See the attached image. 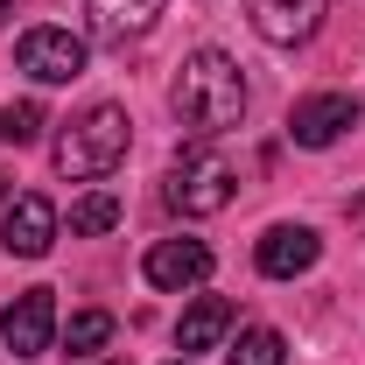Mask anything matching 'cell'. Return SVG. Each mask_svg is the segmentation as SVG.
I'll return each instance as SVG.
<instances>
[{"mask_svg":"<svg viewBox=\"0 0 365 365\" xmlns=\"http://www.w3.org/2000/svg\"><path fill=\"white\" fill-rule=\"evenodd\" d=\"M169 106H176V120L190 134H225V127L246 120V78H239V63L225 49H197V56H182Z\"/></svg>","mask_w":365,"mask_h":365,"instance_id":"1","label":"cell"},{"mask_svg":"<svg viewBox=\"0 0 365 365\" xmlns=\"http://www.w3.org/2000/svg\"><path fill=\"white\" fill-rule=\"evenodd\" d=\"M127 140H134V120L120 113V106H85L63 134H56V176H71V182H98V176H113L120 162H127Z\"/></svg>","mask_w":365,"mask_h":365,"instance_id":"2","label":"cell"},{"mask_svg":"<svg viewBox=\"0 0 365 365\" xmlns=\"http://www.w3.org/2000/svg\"><path fill=\"white\" fill-rule=\"evenodd\" d=\"M232 162L225 155H211V148H190L176 169H169V211H182V218H211V211H225L232 204Z\"/></svg>","mask_w":365,"mask_h":365,"instance_id":"3","label":"cell"},{"mask_svg":"<svg viewBox=\"0 0 365 365\" xmlns=\"http://www.w3.org/2000/svg\"><path fill=\"white\" fill-rule=\"evenodd\" d=\"M14 63L36 85H71V78H85V36H71V29H29L14 43Z\"/></svg>","mask_w":365,"mask_h":365,"instance_id":"4","label":"cell"},{"mask_svg":"<svg viewBox=\"0 0 365 365\" xmlns=\"http://www.w3.org/2000/svg\"><path fill=\"white\" fill-rule=\"evenodd\" d=\"M140 274H148V288H162V295L204 288V281H211V246H204V239H155L148 260H140Z\"/></svg>","mask_w":365,"mask_h":365,"instance_id":"5","label":"cell"},{"mask_svg":"<svg viewBox=\"0 0 365 365\" xmlns=\"http://www.w3.org/2000/svg\"><path fill=\"white\" fill-rule=\"evenodd\" d=\"M0 246L14 253V260H43L49 246H56V204L49 197H7V211H0Z\"/></svg>","mask_w":365,"mask_h":365,"instance_id":"6","label":"cell"},{"mask_svg":"<svg viewBox=\"0 0 365 365\" xmlns=\"http://www.w3.org/2000/svg\"><path fill=\"white\" fill-rule=\"evenodd\" d=\"M0 337H7L14 359H43L49 337H56V295L49 288H21L7 302V317H0Z\"/></svg>","mask_w":365,"mask_h":365,"instance_id":"7","label":"cell"},{"mask_svg":"<svg viewBox=\"0 0 365 365\" xmlns=\"http://www.w3.org/2000/svg\"><path fill=\"white\" fill-rule=\"evenodd\" d=\"M351 127H359V98H351V91H317V98L295 106L288 140H295V148H330V140H344Z\"/></svg>","mask_w":365,"mask_h":365,"instance_id":"8","label":"cell"},{"mask_svg":"<svg viewBox=\"0 0 365 365\" xmlns=\"http://www.w3.org/2000/svg\"><path fill=\"white\" fill-rule=\"evenodd\" d=\"M323 253V239L309 225H267L260 232V246H253V260H260V274L267 281H295V274H309Z\"/></svg>","mask_w":365,"mask_h":365,"instance_id":"9","label":"cell"},{"mask_svg":"<svg viewBox=\"0 0 365 365\" xmlns=\"http://www.w3.org/2000/svg\"><path fill=\"white\" fill-rule=\"evenodd\" d=\"M323 7L330 0H246V14H253V29L267 36L274 49H295V43H309L323 29Z\"/></svg>","mask_w":365,"mask_h":365,"instance_id":"10","label":"cell"},{"mask_svg":"<svg viewBox=\"0 0 365 365\" xmlns=\"http://www.w3.org/2000/svg\"><path fill=\"white\" fill-rule=\"evenodd\" d=\"M91 14V36L98 43H134L155 29V14H162V0H85Z\"/></svg>","mask_w":365,"mask_h":365,"instance_id":"11","label":"cell"},{"mask_svg":"<svg viewBox=\"0 0 365 365\" xmlns=\"http://www.w3.org/2000/svg\"><path fill=\"white\" fill-rule=\"evenodd\" d=\"M225 330H232V302H225V295H197V302L182 309V323H176L182 359H190V351H211V344H218Z\"/></svg>","mask_w":365,"mask_h":365,"instance_id":"12","label":"cell"},{"mask_svg":"<svg viewBox=\"0 0 365 365\" xmlns=\"http://www.w3.org/2000/svg\"><path fill=\"white\" fill-rule=\"evenodd\" d=\"M225 365H288V337L267 330V323H253V330H239V337H232Z\"/></svg>","mask_w":365,"mask_h":365,"instance_id":"13","label":"cell"},{"mask_svg":"<svg viewBox=\"0 0 365 365\" xmlns=\"http://www.w3.org/2000/svg\"><path fill=\"white\" fill-rule=\"evenodd\" d=\"M120 225V197H106V190H91V197H78L71 204V232H85V239H98V232Z\"/></svg>","mask_w":365,"mask_h":365,"instance_id":"14","label":"cell"},{"mask_svg":"<svg viewBox=\"0 0 365 365\" xmlns=\"http://www.w3.org/2000/svg\"><path fill=\"white\" fill-rule=\"evenodd\" d=\"M49 120H43V106L36 98H14V106H0V140L7 148H21V140H36Z\"/></svg>","mask_w":365,"mask_h":365,"instance_id":"15","label":"cell"},{"mask_svg":"<svg viewBox=\"0 0 365 365\" xmlns=\"http://www.w3.org/2000/svg\"><path fill=\"white\" fill-rule=\"evenodd\" d=\"M106 337H113V317H106V309H78L71 330H63V344H71V351H98Z\"/></svg>","mask_w":365,"mask_h":365,"instance_id":"16","label":"cell"},{"mask_svg":"<svg viewBox=\"0 0 365 365\" xmlns=\"http://www.w3.org/2000/svg\"><path fill=\"white\" fill-rule=\"evenodd\" d=\"M7 197H14V182H7V176H0V204H7Z\"/></svg>","mask_w":365,"mask_h":365,"instance_id":"17","label":"cell"},{"mask_svg":"<svg viewBox=\"0 0 365 365\" xmlns=\"http://www.w3.org/2000/svg\"><path fill=\"white\" fill-rule=\"evenodd\" d=\"M169 365H190V359H169Z\"/></svg>","mask_w":365,"mask_h":365,"instance_id":"18","label":"cell"}]
</instances>
